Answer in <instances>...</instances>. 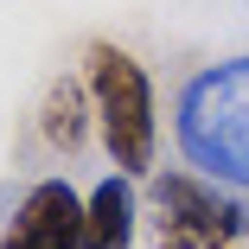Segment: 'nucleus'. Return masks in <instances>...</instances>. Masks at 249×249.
Returning a JSON list of instances; mask_svg holds the SVG:
<instances>
[{
	"label": "nucleus",
	"instance_id": "f257e3e1",
	"mask_svg": "<svg viewBox=\"0 0 249 249\" xmlns=\"http://www.w3.org/2000/svg\"><path fill=\"white\" fill-rule=\"evenodd\" d=\"M173 128H179V154L205 179L249 192V58H224L198 71L179 89Z\"/></svg>",
	"mask_w": 249,
	"mask_h": 249
},
{
	"label": "nucleus",
	"instance_id": "f03ea898",
	"mask_svg": "<svg viewBox=\"0 0 249 249\" xmlns=\"http://www.w3.org/2000/svg\"><path fill=\"white\" fill-rule=\"evenodd\" d=\"M83 83H89V109H96V134H103L109 160L122 179H147L154 173V83H147V64L115 38H96L83 52Z\"/></svg>",
	"mask_w": 249,
	"mask_h": 249
},
{
	"label": "nucleus",
	"instance_id": "7ed1b4c3",
	"mask_svg": "<svg viewBox=\"0 0 249 249\" xmlns=\"http://www.w3.org/2000/svg\"><path fill=\"white\" fill-rule=\"evenodd\" d=\"M147 205L160 249H236V236H249V198L205 173H154Z\"/></svg>",
	"mask_w": 249,
	"mask_h": 249
},
{
	"label": "nucleus",
	"instance_id": "20e7f679",
	"mask_svg": "<svg viewBox=\"0 0 249 249\" xmlns=\"http://www.w3.org/2000/svg\"><path fill=\"white\" fill-rule=\"evenodd\" d=\"M0 249H83V198L71 179H38L0 236Z\"/></svg>",
	"mask_w": 249,
	"mask_h": 249
},
{
	"label": "nucleus",
	"instance_id": "39448f33",
	"mask_svg": "<svg viewBox=\"0 0 249 249\" xmlns=\"http://www.w3.org/2000/svg\"><path fill=\"white\" fill-rule=\"evenodd\" d=\"M141 230V205H134V179L109 173L83 198V249H134Z\"/></svg>",
	"mask_w": 249,
	"mask_h": 249
},
{
	"label": "nucleus",
	"instance_id": "423d86ee",
	"mask_svg": "<svg viewBox=\"0 0 249 249\" xmlns=\"http://www.w3.org/2000/svg\"><path fill=\"white\" fill-rule=\"evenodd\" d=\"M96 128V109H89V83L83 77H58L45 89V109H38V141L52 154H83V141Z\"/></svg>",
	"mask_w": 249,
	"mask_h": 249
}]
</instances>
